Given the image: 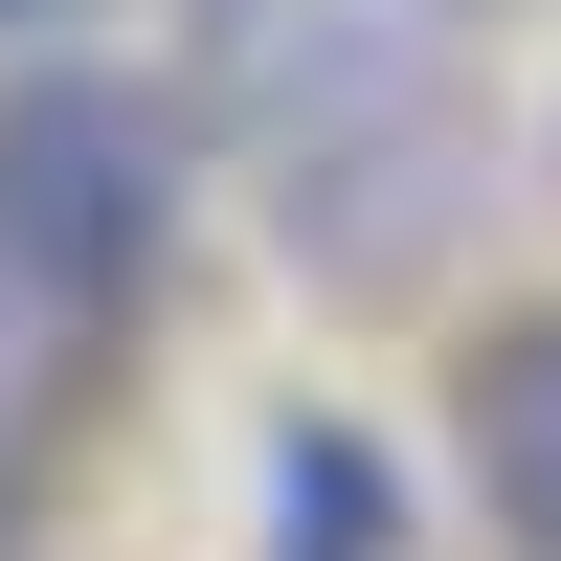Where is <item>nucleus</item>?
<instances>
[{
    "mask_svg": "<svg viewBox=\"0 0 561 561\" xmlns=\"http://www.w3.org/2000/svg\"><path fill=\"white\" fill-rule=\"evenodd\" d=\"M203 68H225V113H248V158H314V135L449 90L404 0H203Z\"/></svg>",
    "mask_w": 561,
    "mask_h": 561,
    "instance_id": "2",
    "label": "nucleus"
},
{
    "mask_svg": "<svg viewBox=\"0 0 561 561\" xmlns=\"http://www.w3.org/2000/svg\"><path fill=\"white\" fill-rule=\"evenodd\" d=\"M0 23H68V0H0Z\"/></svg>",
    "mask_w": 561,
    "mask_h": 561,
    "instance_id": "7",
    "label": "nucleus"
},
{
    "mask_svg": "<svg viewBox=\"0 0 561 561\" xmlns=\"http://www.w3.org/2000/svg\"><path fill=\"white\" fill-rule=\"evenodd\" d=\"M449 472H472V517L561 561V314H472V359H449Z\"/></svg>",
    "mask_w": 561,
    "mask_h": 561,
    "instance_id": "4",
    "label": "nucleus"
},
{
    "mask_svg": "<svg viewBox=\"0 0 561 561\" xmlns=\"http://www.w3.org/2000/svg\"><path fill=\"white\" fill-rule=\"evenodd\" d=\"M270 225H293V270H337V293H382L404 248H449L472 225V113H359V135H314V158H270Z\"/></svg>",
    "mask_w": 561,
    "mask_h": 561,
    "instance_id": "3",
    "label": "nucleus"
},
{
    "mask_svg": "<svg viewBox=\"0 0 561 561\" xmlns=\"http://www.w3.org/2000/svg\"><path fill=\"white\" fill-rule=\"evenodd\" d=\"M270 517H293L270 561H382V472H359L337 427H293V449H270Z\"/></svg>",
    "mask_w": 561,
    "mask_h": 561,
    "instance_id": "6",
    "label": "nucleus"
},
{
    "mask_svg": "<svg viewBox=\"0 0 561 561\" xmlns=\"http://www.w3.org/2000/svg\"><path fill=\"white\" fill-rule=\"evenodd\" d=\"M68 359H90V314L0 270V539L45 517V427H68Z\"/></svg>",
    "mask_w": 561,
    "mask_h": 561,
    "instance_id": "5",
    "label": "nucleus"
},
{
    "mask_svg": "<svg viewBox=\"0 0 561 561\" xmlns=\"http://www.w3.org/2000/svg\"><path fill=\"white\" fill-rule=\"evenodd\" d=\"M180 248V90L158 68H0V270L135 314Z\"/></svg>",
    "mask_w": 561,
    "mask_h": 561,
    "instance_id": "1",
    "label": "nucleus"
}]
</instances>
